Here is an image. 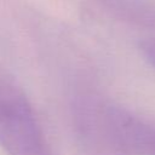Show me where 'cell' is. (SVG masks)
<instances>
[{
    "mask_svg": "<svg viewBox=\"0 0 155 155\" xmlns=\"http://www.w3.org/2000/svg\"><path fill=\"white\" fill-rule=\"evenodd\" d=\"M126 134L131 155H155V124L144 121L131 113Z\"/></svg>",
    "mask_w": 155,
    "mask_h": 155,
    "instance_id": "3",
    "label": "cell"
},
{
    "mask_svg": "<svg viewBox=\"0 0 155 155\" xmlns=\"http://www.w3.org/2000/svg\"><path fill=\"white\" fill-rule=\"evenodd\" d=\"M0 145L7 155H53L25 94L4 81H0Z\"/></svg>",
    "mask_w": 155,
    "mask_h": 155,
    "instance_id": "2",
    "label": "cell"
},
{
    "mask_svg": "<svg viewBox=\"0 0 155 155\" xmlns=\"http://www.w3.org/2000/svg\"><path fill=\"white\" fill-rule=\"evenodd\" d=\"M139 48L144 54L145 59L155 68V39L142 41L139 44Z\"/></svg>",
    "mask_w": 155,
    "mask_h": 155,
    "instance_id": "4",
    "label": "cell"
},
{
    "mask_svg": "<svg viewBox=\"0 0 155 155\" xmlns=\"http://www.w3.org/2000/svg\"><path fill=\"white\" fill-rule=\"evenodd\" d=\"M122 107L96 94H84L71 104V122L82 155H128L121 133Z\"/></svg>",
    "mask_w": 155,
    "mask_h": 155,
    "instance_id": "1",
    "label": "cell"
}]
</instances>
